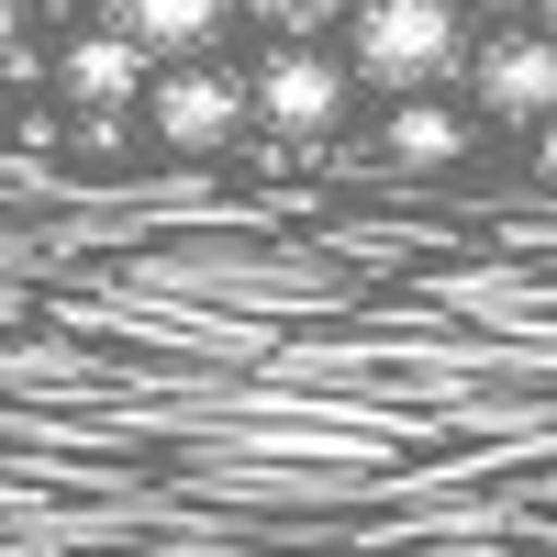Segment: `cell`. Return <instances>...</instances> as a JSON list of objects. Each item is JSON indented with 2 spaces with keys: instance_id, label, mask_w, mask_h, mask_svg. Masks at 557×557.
Here are the masks:
<instances>
[{
  "instance_id": "obj_1",
  "label": "cell",
  "mask_w": 557,
  "mask_h": 557,
  "mask_svg": "<svg viewBox=\"0 0 557 557\" xmlns=\"http://www.w3.org/2000/svg\"><path fill=\"white\" fill-rule=\"evenodd\" d=\"M346 67H357V89H391V101L457 78L469 67V0H357L346 12Z\"/></svg>"
},
{
  "instance_id": "obj_2",
  "label": "cell",
  "mask_w": 557,
  "mask_h": 557,
  "mask_svg": "<svg viewBox=\"0 0 557 557\" xmlns=\"http://www.w3.org/2000/svg\"><path fill=\"white\" fill-rule=\"evenodd\" d=\"M146 123L168 157H235V134L257 123L246 101V67H212V57H168L146 78Z\"/></svg>"
},
{
  "instance_id": "obj_3",
  "label": "cell",
  "mask_w": 557,
  "mask_h": 557,
  "mask_svg": "<svg viewBox=\"0 0 557 557\" xmlns=\"http://www.w3.org/2000/svg\"><path fill=\"white\" fill-rule=\"evenodd\" d=\"M246 101H257V123L278 146H323V134L346 123V101H357V67L323 57V45H268L246 67Z\"/></svg>"
},
{
  "instance_id": "obj_4",
  "label": "cell",
  "mask_w": 557,
  "mask_h": 557,
  "mask_svg": "<svg viewBox=\"0 0 557 557\" xmlns=\"http://www.w3.org/2000/svg\"><path fill=\"white\" fill-rule=\"evenodd\" d=\"M469 101L491 112V123H513V134H535V123H557V34L546 23H491V34H469Z\"/></svg>"
},
{
  "instance_id": "obj_5",
  "label": "cell",
  "mask_w": 557,
  "mask_h": 557,
  "mask_svg": "<svg viewBox=\"0 0 557 557\" xmlns=\"http://www.w3.org/2000/svg\"><path fill=\"white\" fill-rule=\"evenodd\" d=\"M146 67H157L146 45H134L123 23H101V34H78L45 78L67 89V112H134V101H146Z\"/></svg>"
},
{
  "instance_id": "obj_6",
  "label": "cell",
  "mask_w": 557,
  "mask_h": 557,
  "mask_svg": "<svg viewBox=\"0 0 557 557\" xmlns=\"http://www.w3.org/2000/svg\"><path fill=\"white\" fill-rule=\"evenodd\" d=\"M112 23L146 45V57H212L223 23H235V0H112Z\"/></svg>"
},
{
  "instance_id": "obj_7",
  "label": "cell",
  "mask_w": 557,
  "mask_h": 557,
  "mask_svg": "<svg viewBox=\"0 0 557 557\" xmlns=\"http://www.w3.org/2000/svg\"><path fill=\"white\" fill-rule=\"evenodd\" d=\"M380 157L391 168H446V157H469V123L412 89V101H391V123H380Z\"/></svg>"
},
{
  "instance_id": "obj_8",
  "label": "cell",
  "mask_w": 557,
  "mask_h": 557,
  "mask_svg": "<svg viewBox=\"0 0 557 557\" xmlns=\"http://www.w3.org/2000/svg\"><path fill=\"white\" fill-rule=\"evenodd\" d=\"M235 12H246V23H268L278 45H312V34H335L357 0H235Z\"/></svg>"
},
{
  "instance_id": "obj_9",
  "label": "cell",
  "mask_w": 557,
  "mask_h": 557,
  "mask_svg": "<svg viewBox=\"0 0 557 557\" xmlns=\"http://www.w3.org/2000/svg\"><path fill=\"white\" fill-rule=\"evenodd\" d=\"M23 23H34L23 0H0V67H12V45H23Z\"/></svg>"
},
{
  "instance_id": "obj_10",
  "label": "cell",
  "mask_w": 557,
  "mask_h": 557,
  "mask_svg": "<svg viewBox=\"0 0 557 557\" xmlns=\"http://www.w3.org/2000/svg\"><path fill=\"white\" fill-rule=\"evenodd\" d=\"M535 168H546V190H557V123H535Z\"/></svg>"
},
{
  "instance_id": "obj_11",
  "label": "cell",
  "mask_w": 557,
  "mask_h": 557,
  "mask_svg": "<svg viewBox=\"0 0 557 557\" xmlns=\"http://www.w3.org/2000/svg\"><path fill=\"white\" fill-rule=\"evenodd\" d=\"M469 12H491V23H513V12H535V0H469Z\"/></svg>"
},
{
  "instance_id": "obj_12",
  "label": "cell",
  "mask_w": 557,
  "mask_h": 557,
  "mask_svg": "<svg viewBox=\"0 0 557 557\" xmlns=\"http://www.w3.org/2000/svg\"><path fill=\"white\" fill-rule=\"evenodd\" d=\"M23 12H45V23H67V12H89V0H23Z\"/></svg>"
},
{
  "instance_id": "obj_13",
  "label": "cell",
  "mask_w": 557,
  "mask_h": 557,
  "mask_svg": "<svg viewBox=\"0 0 557 557\" xmlns=\"http://www.w3.org/2000/svg\"><path fill=\"white\" fill-rule=\"evenodd\" d=\"M535 23H546V34H557V0H535Z\"/></svg>"
}]
</instances>
